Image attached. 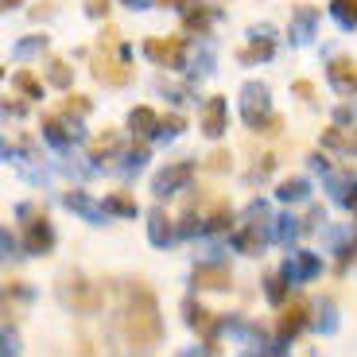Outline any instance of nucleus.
I'll use <instances>...</instances> for the list:
<instances>
[{"mask_svg": "<svg viewBox=\"0 0 357 357\" xmlns=\"http://www.w3.org/2000/svg\"><path fill=\"white\" fill-rule=\"evenodd\" d=\"M43 136H47L51 144H59V148H66V144H74L78 128H70L59 113H47V116H43Z\"/></svg>", "mask_w": 357, "mask_h": 357, "instance_id": "nucleus-12", "label": "nucleus"}, {"mask_svg": "<svg viewBox=\"0 0 357 357\" xmlns=\"http://www.w3.org/2000/svg\"><path fill=\"white\" fill-rule=\"evenodd\" d=\"M198 229H206V218L198 214V210H187V214H183V222H178V233H183V237H195Z\"/></svg>", "mask_w": 357, "mask_h": 357, "instance_id": "nucleus-25", "label": "nucleus"}, {"mask_svg": "<svg viewBox=\"0 0 357 357\" xmlns=\"http://www.w3.org/2000/svg\"><path fill=\"white\" fill-rule=\"evenodd\" d=\"M16 4H20V0H4V8H16Z\"/></svg>", "mask_w": 357, "mask_h": 357, "instance_id": "nucleus-40", "label": "nucleus"}, {"mask_svg": "<svg viewBox=\"0 0 357 357\" xmlns=\"http://www.w3.org/2000/svg\"><path fill=\"white\" fill-rule=\"evenodd\" d=\"M314 272H319V260L311 257V252H299V257H295V264L291 260H287V268H284V276L291 280H307V276H314Z\"/></svg>", "mask_w": 357, "mask_h": 357, "instance_id": "nucleus-18", "label": "nucleus"}, {"mask_svg": "<svg viewBox=\"0 0 357 357\" xmlns=\"http://www.w3.org/2000/svg\"><path fill=\"white\" fill-rule=\"evenodd\" d=\"M89 16H109V0H89Z\"/></svg>", "mask_w": 357, "mask_h": 357, "instance_id": "nucleus-33", "label": "nucleus"}, {"mask_svg": "<svg viewBox=\"0 0 357 357\" xmlns=\"http://www.w3.org/2000/svg\"><path fill=\"white\" fill-rule=\"evenodd\" d=\"M43 47H47V36H36V39H27V43H20V47H16V54H20V59H27V54L43 51Z\"/></svg>", "mask_w": 357, "mask_h": 357, "instance_id": "nucleus-30", "label": "nucleus"}, {"mask_svg": "<svg viewBox=\"0 0 357 357\" xmlns=\"http://www.w3.org/2000/svg\"><path fill=\"white\" fill-rule=\"evenodd\" d=\"M326 74H331V86L338 93H357V63L354 59H334L326 66Z\"/></svg>", "mask_w": 357, "mask_h": 357, "instance_id": "nucleus-11", "label": "nucleus"}, {"mask_svg": "<svg viewBox=\"0 0 357 357\" xmlns=\"http://www.w3.org/2000/svg\"><path fill=\"white\" fill-rule=\"evenodd\" d=\"M303 195H307L303 178H287V183H280V198H284V202H299Z\"/></svg>", "mask_w": 357, "mask_h": 357, "instance_id": "nucleus-26", "label": "nucleus"}, {"mask_svg": "<svg viewBox=\"0 0 357 357\" xmlns=\"http://www.w3.org/2000/svg\"><path fill=\"white\" fill-rule=\"evenodd\" d=\"M163 8H187V4H195V0H160Z\"/></svg>", "mask_w": 357, "mask_h": 357, "instance_id": "nucleus-35", "label": "nucleus"}, {"mask_svg": "<svg viewBox=\"0 0 357 357\" xmlns=\"http://www.w3.org/2000/svg\"><path fill=\"white\" fill-rule=\"evenodd\" d=\"M233 245H237V252H249V257H257V252L264 249V233H260V222L249 225V229H237V233H233Z\"/></svg>", "mask_w": 357, "mask_h": 357, "instance_id": "nucleus-16", "label": "nucleus"}, {"mask_svg": "<svg viewBox=\"0 0 357 357\" xmlns=\"http://www.w3.org/2000/svg\"><path fill=\"white\" fill-rule=\"evenodd\" d=\"M268 299H272V303H284L287 299V276H268Z\"/></svg>", "mask_w": 357, "mask_h": 357, "instance_id": "nucleus-28", "label": "nucleus"}, {"mask_svg": "<svg viewBox=\"0 0 357 357\" xmlns=\"http://www.w3.org/2000/svg\"><path fill=\"white\" fill-rule=\"evenodd\" d=\"M148 237H152V245H171L175 241V225H171V218L163 214V210H152L148 214Z\"/></svg>", "mask_w": 357, "mask_h": 357, "instance_id": "nucleus-14", "label": "nucleus"}, {"mask_svg": "<svg viewBox=\"0 0 357 357\" xmlns=\"http://www.w3.org/2000/svg\"><path fill=\"white\" fill-rule=\"evenodd\" d=\"M24 249L31 252V257H47V252L54 249V229H51V222H47V214H39L36 222H27Z\"/></svg>", "mask_w": 357, "mask_h": 357, "instance_id": "nucleus-8", "label": "nucleus"}, {"mask_svg": "<svg viewBox=\"0 0 357 357\" xmlns=\"http://www.w3.org/2000/svg\"><path fill=\"white\" fill-rule=\"evenodd\" d=\"M144 54L152 59L155 66H167V70H178L183 59H187V39L183 36H167V39H148L144 43Z\"/></svg>", "mask_w": 357, "mask_h": 357, "instance_id": "nucleus-4", "label": "nucleus"}, {"mask_svg": "<svg viewBox=\"0 0 357 357\" xmlns=\"http://www.w3.org/2000/svg\"><path fill=\"white\" fill-rule=\"evenodd\" d=\"M12 86H16L24 98H43V82H39L31 70H16L12 74Z\"/></svg>", "mask_w": 357, "mask_h": 357, "instance_id": "nucleus-19", "label": "nucleus"}, {"mask_svg": "<svg viewBox=\"0 0 357 357\" xmlns=\"http://www.w3.org/2000/svg\"><path fill=\"white\" fill-rule=\"evenodd\" d=\"M105 210H109V214H121V218H136V202L128 195H109L105 198Z\"/></svg>", "mask_w": 357, "mask_h": 357, "instance_id": "nucleus-23", "label": "nucleus"}, {"mask_svg": "<svg viewBox=\"0 0 357 357\" xmlns=\"http://www.w3.org/2000/svg\"><path fill=\"white\" fill-rule=\"evenodd\" d=\"M307 322H311V303H307V299H291V303L280 311V322H276L280 342H291L295 334L307 326Z\"/></svg>", "mask_w": 357, "mask_h": 357, "instance_id": "nucleus-7", "label": "nucleus"}, {"mask_svg": "<svg viewBox=\"0 0 357 357\" xmlns=\"http://www.w3.org/2000/svg\"><path fill=\"white\" fill-rule=\"evenodd\" d=\"M128 4H132V8H144V4H148V0H128Z\"/></svg>", "mask_w": 357, "mask_h": 357, "instance_id": "nucleus-39", "label": "nucleus"}, {"mask_svg": "<svg viewBox=\"0 0 357 357\" xmlns=\"http://www.w3.org/2000/svg\"><path fill=\"white\" fill-rule=\"evenodd\" d=\"M295 93H303V98H311L314 89H311V82H295Z\"/></svg>", "mask_w": 357, "mask_h": 357, "instance_id": "nucleus-36", "label": "nucleus"}, {"mask_svg": "<svg viewBox=\"0 0 357 357\" xmlns=\"http://www.w3.org/2000/svg\"><path fill=\"white\" fill-rule=\"evenodd\" d=\"M70 66L63 63V59H51V63H47V82H51V86H59V89H70Z\"/></svg>", "mask_w": 357, "mask_h": 357, "instance_id": "nucleus-21", "label": "nucleus"}, {"mask_svg": "<svg viewBox=\"0 0 357 357\" xmlns=\"http://www.w3.org/2000/svg\"><path fill=\"white\" fill-rule=\"evenodd\" d=\"M63 299L74 307V311H82V314H98L101 303H105L101 287L89 284L86 276H70V280H66V284H63Z\"/></svg>", "mask_w": 357, "mask_h": 357, "instance_id": "nucleus-3", "label": "nucleus"}, {"mask_svg": "<svg viewBox=\"0 0 357 357\" xmlns=\"http://www.w3.org/2000/svg\"><path fill=\"white\" fill-rule=\"evenodd\" d=\"M89 109H93V105H89V98H82V93H70V98L63 101V113L66 116H86Z\"/></svg>", "mask_w": 357, "mask_h": 357, "instance_id": "nucleus-27", "label": "nucleus"}, {"mask_svg": "<svg viewBox=\"0 0 357 357\" xmlns=\"http://www.w3.org/2000/svg\"><path fill=\"white\" fill-rule=\"evenodd\" d=\"M225 163H229V152H214V155H210V167H214V171H222Z\"/></svg>", "mask_w": 357, "mask_h": 357, "instance_id": "nucleus-34", "label": "nucleus"}, {"mask_svg": "<svg viewBox=\"0 0 357 357\" xmlns=\"http://www.w3.org/2000/svg\"><path fill=\"white\" fill-rule=\"evenodd\" d=\"M322 144H326V148H346V144H349V136H342L338 128H326V136H322Z\"/></svg>", "mask_w": 357, "mask_h": 357, "instance_id": "nucleus-31", "label": "nucleus"}, {"mask_svg": "<svg viewBox=\"0 0 357 357\" xmlns=\"http://www.w3.org/2000/svg\"><path fill=\"white\" fill-rule=\"evenodd\" d=\"M66 206H70V210H78V214L86 218V222H101V214H109L105 202L98 206L89 195H82V190H70V195H66Z\"/></svg>", "mask_w": 357, "mask_h": 357, "instance_id": "nucleus-15", "label": "nucleus"}, {"mask_svg": "<svg viewBox=\"0 0 357 357\" xmlns=\"http://www.w3.org/2000/svg\"><path fill=\"white\" fill-rule=\"evenodd\" d=\"M241 116L245 125L257 128V132H280V113H272V105H268V89L260 86V82H249V86L241 89Z\"/></svg>", "mask_w": 357, "mask_h": 357, "instance_id": "nucleus-2", "label": "nucleus"}, {"mask_svg": "<svg viewBox=\"0 0 357 357\" xmlns=\"http://www.w3.org/2000/svg\"><path fill=\"white\" fill-rule=\"evenodd\" d=\"M272 51H276V47L268 43V39H257L252 47L241 51V63H264V59H272Z\"/></svg>", "mask_w": 357, "mask_h": 357, "instance_id": "nucleus-24", "label": "nucleus"}, {"mask_svg": "<svg viewBox=\"0 0 357 357\" xmlns=\"http://www.w3.org/2000/svg\"><path fill=\"white\" fill-rule=\"evenodd\" d=\"M195 178V163L190 160H183V163H171V167H163L160 175H155V183H152V190H155V198H167V195H175V190H183Z\"/></svg>", "mask_w": 357, "mask_h": 357, "instance_id": "nucleus-6", "label": "nucleus"}, {"mask_svg": "<svg viewBox=\"0 0 357 357\" xmlns=\"http://www.w3.org/2000/svg\"><path fill=\"white\" fill-rule=\"evenodd\" d=\"M93 78L105 82V86H125V82L132 78V70H128V47L121 43V54H116V59H109L105 51L93 54Z\"/></svg>", "mask_w": 357, "mask_h": 357, "instance_id": "nucleus-5", "label": "nucleus"}, {"mask_svg": "<svg viewBox=\"0 0 357 357\" xmlns=\"http://www.w3.org/2000/svg\"><path fill=\"white\" fill-rule=\"evenodd\" d=\"M229 225H233V210H229L225 198H218V202L210 206V214H206V229L210 233H229Z\"/></svg>", "mask_w": 357, "mask_h": 357, "instance_id": "nucleus-17", "label": "nucleus"}, {"mask_svg": "<svg viewBox=\"0 0 357 357\" xmlns=\"http://www.w3.org/2000/svg\"><path fill=\"white\" fill-rule=\"evenodd\" d=\"M346 148H349V152H357V128L349 132V144H346Z\"/></svg>", "mask_w": 357, "mask_h": 357, "instance_id": "nucleus-38", "label": "nucleus"}, {"mask_svg": "<svg viewBox=\"0 0 357 357\" xmlns=\"http://www.w3.org/2000/svg\"><path fill=\"white\" fill-rule=\"evenodd\" d=\"M349 190H354V195H346V206H349V210H357V183Z\"/></svg>", "mask_w": 357, "mask_h": 357, "instance_id": "nucleus-37", "label": "nucleus"}, {"mask_svg": "<svg viewBox=\"0 0 357 357\" xmlns=\"http://www.w3.org/2000/svg\"><path fill=\"white\" fill-rule=\"evenodd\" d=\"M183 27H187V31H198V36H206V31H210V8H187Z\"/></svg>", "mask_w": 357, "mask_h": 357, "instance_id": "nucleus-22", "label": "nucleus"}, {"mask_svg": "<svg viewBox=\"0 0 357 357\" xmlns=\"http://www.w3.org/2000/svg\"><path fill=\"white\" fill-rule=\"evenodd\" d=\"M116 144H121V140H116V132H105L98 144H93V160H105V155H113Z\"/></svg>", "mask_w": 357, "mask_h": 357, "instance_id": "nucleus-29", "label": "nucleus"}, {"mask_svg": "<svg viewBox=\"0 0 357 357\" xmlns=\"http://www.w3.org/2000/svg\"><path fill=\"white\" fill-rule=\"evenodd\" d=\"M190 284H195L198 291H225V287L233 284V272L225 264H198L195 272H190Z\"/></svg>", "mask_w": 357, "mask_h": 357, "instance_id": "nucleus-9", "label": "nucleus"}, {"mask_svg": "<svg viewBox=\"0 0 357 357\" xmlns=\"http://www.w3.org/2000/svg\"><path fill=\"white\" fill-rule=\"evenodd\" d=\"M331 12L342 27H357V0H331Z\"/></svg>", "mask_w": 357, "mask_h": 357, "instance_id": "nucleus-20", "label": "nucleus"}, {"mask_svg": "<svg viewBox=\"0 0 357 357\" xmlns=\"http://www.w3.org/2000/svg\"><path fill=\"white\" fill-rule=\"evenodd\" d=\"M225 116H229V109H225V98H206L202 105V132L210 136V140H218V136L225 132Z\"/></svg>", "mask_w": 357, "mask_h": 357, "instance_id": "nucleus-10", "label": "nucleus"}, {"mask_svg": "<svg viewBox=\"0 0 357 357\" xmlns=\"http://www.w3.org/2000/svg\"><path fill=\"white\" fill-rule=\"evenodd\" d=\"M121 331H125L132 349H152L163 342V319H160V299L144 280H132L125 287L121 303Z\"/></svg>", "mask_w": 357, "mask_h": 357, "instance_id": "nucleus-1", "label": "nucleus"}, {"mask_svg": "<svg viewBox=\"0 0 357 357\" xmlns=\"http://www.w3.org/2000/svg\"><path fill=\"white\" fill-rule=\"evenodd\" d=\"M160 121H163V116L155 113V109H148V105H136L132 113H128V128L140 132V136H155V132H160Z\"/></svg>", "mask_w": 357, "mask_h": 357, "instance_id": "nucleus-13", "label": "nucleus"}, {"mask_svg": "<svg viewBox=\"0 0 357 357\" xmlns=\"http://www.w3.org/2000/svg\"><path fill=\"white\" fill-rule=\"evenodd\" d=\"M183 128H187L183 116H163V121H160V132H183Z\"/></svg>", "mask_w": 357, "mask_h": 357, "instance_id": "nucleus-32", "label": "nucleus"}]
</instances>
